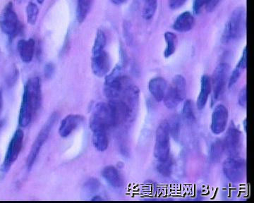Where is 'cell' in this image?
<instances>
[{
    "label": "cell",
    "mask_w": 254,
    "mask_h": 203,
    "mask_svg": "<svg viewBox=\"0 0 254 203\" xmlns=\"http://www.w3.org/2000/svg\"><path fill=\"white\" fill-rule=\"evenodd\" d=\"M42 87L41 79L32 78L26 83L23 91L22 102L20 108L18 124L21 127H27L41 108Z\"/></svg>",
    "instance_id": "obj_1"
},
{
    "label": "cell",
    "mask_w": 254,
    "mask_h": 203,
    "mask_svg": "<svg viewBox=\"0 0 254 203\" xmlns=\"http://www.w3.org/2000/svg\"><path fill=\"white\" fill-rule=\"evenodd\" d=\"M247 26L246 10L240 6L234 10L230 19L225 24L222 41L227 43L240 39L245 35Z\"/></svg>",
    "instance_id": "obj_2"
},
{
    "label": "cell",
    "mask_w": 254,
    "mask_h": 203,
    "mask_svg": "<svg viewBox=\"0 0 254 203\" xmlns=\"http://www.w3.org/2000/svg\"><path fill=\"white\" fill-rule=\"evenodd\" d=\"M187 96V81L182 75H176L168 86L163 101L165 106L170 109L176 108Z\"/></svg>",
    "instance_id": "obj_3"
},
{
    "label": "cell",
    "mask_w": 254,
    "mask_h": 203,
    "mask_svg": "<svg viewBox=\"0 0 254 203\" xmlns=\"http://www.w3.org/2000/svg\"><path fill=\"white\" fill-rule=\"evenodd\" d=\"M0 28L11 39L16 38L22 30V26L11 2L5 6L0 15Z\"/></svg>",
    "instance_id": "obj_4"
},
{
    "label": "cell",
    "mask_w": 254,
    "mask_h": 203,
    "mask_svg": "<svg viewBox=\"0 0 254 203\" xmlns=\"http://www.w3.org/2000/svg\"><path fill=\"white\" fill-rule=\"evenodd\" d=\"M170 133L168 121H162L155 133L154 156L158 162L170 157Z\"/></svg>",
    "instance_id": "obj_5"
},
{
    "label": "cell",
    "mask_w": 254,
    "mask_h": 203,
    "mask_svg": "<svg viewBox=\"0 0 254 203\" xmlns=\"http://www.w3.org/2000/svg\"><path fill=\"white\" fill-rule=\"evenodd\" d=\"M58 113H53L50 116L49 119L47 121L43 127L42 128L39 134L38 135L36 139L35 140L27 159V168L29 170L33 167V164L36 162L38 154L41 152V148L44 146L45 143L46 142L47 140L49 137L50 132H51L52 129H53V126H55V124L58 121Z\"/></svg>",
    "instance_id": "obj_6"
},
{
    "label": "cell",
    "mask_w": 254,
    "mask_h": 203,
    "mask_svg": "<svg viewBox=\"0 0 254 203\" xmlns=\"http://www.w3.org/2000/svg\"><path fill=\"white\" fill-rule=\"evenodd\" d=\"M222 170L225 177L232 183L242 182L247 172V164L245 159L237 157H229L223 163Z\"/></svg>",
    "instance_id": "obj_7"
},
{
    "label": "cell",
    "mask_w": 254,
    "mask_h": 203,
    "mask_svg": "<svg viewBox=\"0 0 254 203\" xmlns=\"http://www.w3.org/2000/svg\"><path fill=\"white\" fill-rule=\"evenodd\" d=\"M230 66L227 63H220L214 71L212 76L211 86L213 89L212 105L222 97L226 88L227 81L229 80Z\"/></svg>",
    "instance_id": "obj_8"
},
{
    "label": "cell",
    "mask_w": 254,
    "mask_h": 203,
    "mask_svg": "<svg viewBox=\"0 0 254 203\" xmlns=\"http://www.w3.org/2000/svg\"><path fill=\"white\" fill-rule=\"evenodd\" d=\"M23 139H24V133L22 130L20 129L16 130L8 146L4 162L1 166V171L4 172L9 171L13 164L17 160L18 156L22 150Z\"/></svg>",
    "instance_id": "obj_9"
},
{
    "label": "cell",
    "mask_w": 254,
    "mask_h": 203,
    "mask_svg": "<svg viewBox=\"0 0 254 203\" xmlns=\"http://www.w3.org/2000/svg\"><path fill=\"white\" fill-rule=\"evenodd\" d=\"M225 152L229 157H237L242 149V133L233 123L227 130L225 141H223Z\"/></svg>",
    "instance_id": "obj_10"
},
{
    "label": "cell",
    "mask_w": 254,
    "mask_h": 203,
    "mask_svg": "<svg viewBox=\"0 0 254 203\" xmlns=\"http://www.w3.org/2000/svg\"><path fill=\"white\" fill-rule=\"evenodd\" d=\"M229 120V111L223 104H218L214 108L211 116L210 129L215 135L222 134L226 130Z\"/></svg>",
    "instance_id": "obj_11"
},
{
    "label": "cell",
    "mask_w": 254,
    "mask_h": 203,
    "mask_svg": "<svg viewBox=\"0 0 254 203\" xmlns=\"http://www.w3.org/2000/svg\"><path fill=\"white\" fill-rule=\"evenodd\" d=\"M111 63L110 56L106 51H103L92 54L91 68L93 74L98 77L106 76L109 73Z\"/></svg>",
    "instance_id": "obj_12"
},
{
    "label": "cell",
    "mask_w": 254,
    "mask_h": 203,
    "mask_svg": "<svg viewBox=\"0 0 254 203\" xmlns=\"http://www.w3.org/2000/svg\"><path fill=\"white\" fill-rule=\"evenodd\" d=\"M84 118L79 114H69L64 118L60 124L59 134L63 138H67L83 123Z\"/></svg>",
    "instance_id": "obj_13"
},
{
    "label": "cell",
    "mask_w": 254,
    "mask_h": 203,
    "mask_svg": "<svg viewBox=\"0 0 254 203\" xmlns=\"http://www.w3.org/2000/svg\"><path fill=\"white\" fill-rule=\"evenodd\" d=\"M168 88V82L162 77L153 78L148 83V90L150 94L157 102L163 101Z\"/></svg>",
    "instance_id": "obj_14"
},
{
    "label": "cell",
    "mask_w": 254,
    "mask_h": 203,
    "mask_svg": "<svg viewBox=\"0 0 254 203\" xmlns=\"http://www.w3.org/2000/svg\"><path fill=\"white\" fill-rule=\"evenodd\" d=\"M195 21L194 16L190 11H185L179 15L173 23L175 31L180 33H187L194 27Z\"/></svg>",
    "instance_id": "obj_15"
},
{
    "label": "cell",
    "mask_w": 254,
    "mask_h": 203,
    "mask_svg": "<svg viewBox=\"0 0 254 203\" xmlns=\"http://www.w3.org/2000/svg\"><path fill=\"white\" fill-rule=\"evenodd\" d=\"M211 91V79L208 75H203L200 79V93L197 98V107L200 110L204 109Z\"/></svg>",
    "instance_id": "obj_16"
},
{
    "label": "cell",
    "mask_w": 254,
    "mask_h": 203,
    "mask_svg": "<svg viewBox=\"0 0 254 203\" xmlns=\"http://www.w3.org/2000/svg\"><path fill=\"white\" fill-rule=\"evenodd\" d=\"M18 54L21 60L25 63H30L33 60L35 51V41L31 39L21 40L17 45Z\"/></svg>",
    "instance_id": "obj_17"
},
{
    "label": "cell",
    "mask_w": 254,
    "mask_h": 203,
    "mask_svg": "<svg viewBox=\"0 0 254 203\" xmlns=\"http://www.w3.org/2000/svg\"><path fill=\"white\" fill-rule=\"evenodd\" d=\"M102 176L112 187L118 189V188L121 187L123 185V180H122L120 173L115 166H105L102 171Z\"/></svg>",
    "instance_id": "obj_18"
},
{
    "label": "cell",
    "mask_w": 254,
    "mask_h": 203,
    "mask_svg": "<svg viewBox=\"0 0 254 203\" xmlns=\"http://www.w3.org/2000/svg\"><path fill=\"white\" fill-rule=\"evenodd\" d=\"M107 130H94L93 133V144L99 152H105L109 146V138Z\"/></svg>",
    "instance_id": "obj_19"
},
{
    "label": "cell",
    "mask_w": 254,
    "mask_h": 203,
    "mask_svg": "<svg viewBox=\"0 0 254 203\" xmlns=\"http://www.w3.org/2000/svg\"><path fill=\"white\" fill-rule=\"evenodd\" d=\"M247 48L245 47L238 64H237L236 67L232 71L231 76L229 78L228 88L230 89L236 84L240 79L242 71L247 68Z\"/></svg>",
    "instance_id": "obj_20"
},
{
    "label": "cell",
    "mask_w": 254,
    "mask_h": 203,
    "mask_svg": "<svg viewBox=\"0 0 254 203\" xmlns=\"http://www.w3.org/2000/svg\"><path fill=\"white\" fill-rule=\"evenodd\" d=\"M93 0H77L76 7V19L78 22L82 23L86 20L91 9Z\"/></svg>",
    "instance_id": "obj_21"
},
{
    "label": "cell",
    "mask_w": 254,
    "mask_h": 203,
    "mask_svg": "<svg viewBox=\"0 0 254 203\" xmlns=\"http://www.w3.org/2000/svg\"><path fill=\"white\" fill-rule=\"evenodd\" d=\"M225 152L223 141L217 140L210 146L209 151V157L213 162H218L221 159L222 155Z\"/></svg>",
    "instance_id": "obj_22"
},
{
    "label": "cell",
    "mask_w": 254,
    "mask_h": 203,
    "mask_svg": "<svg viewBox=\"0 0 254 203\" xmlns=\"http://www.w3.org/2000/svg\"><path fill=\"white\" fill-rule=\"evenodd\" d=\"M165 39L166 48L164 51V56L165 58H169L173 55L174 53L176 51L178 39L175 33L170 31L165 33Z\"/></svg>",
    "instance_id": "obj_23"
},
{
    "label": "cell",
    "mask_w": 254,
    "mask_h": 203,
    "mask_svg": "<svg viewBox=\"0 0 254 203\" xmlns=\"http://www.w3.org/2000/svg\"><path fill=\"white\" fill-rule=\"evenodd\" d=\"M158 9V0H144L143 17L145 20L153 19Z\"/></svg>",
    "instance_id": "obj_24"
},
{
    "label": "cell",
    "mask_w": 254,
    "mask_h": 203,
    "mask_svg": "<svg viewBox=\"0 0 254 203\" xmlns=\"http://www.w3.org/2000/svg\"><path fill=\"white\" fill-rule=\"evenodd\" d=\"M106 43V36L105 33L102 30H98L94 43H93V49H92V54L104 51Z\"/></svg>",
    "instance_id": "obj_25"
},
{
    "label": "cell",
    "mask_w": 254,
    "mask_h": 203,
    "mask_svg": "<svg viewBox=\"0 0 254 203\" xmlns=\"http://www.w3.org/2000/svg\"><path fill=\"white\" fill-rule=\"evenodd\" d=\"M182 115L187 122L191 123L195 120L193 103L190 100H187L184 103L183 108H182Z\"/></svg>",
    "instance_id": "obj_26"
},
{
    "label": "cell",
    "mask_w": 254,
    "mask_h": 203,
    "mask_svg": "<svg viewBox=\"0 0 254 203\" xmlns=\"http://www.w3.org/2000/svg\"><path fill=\"white\" fill-rule=\"evenodd\" d=\"M38 14H39V9H38V6L34 3L30 2L26 7L27 22L31 25L36 24Z\"/></svg>",
    "instance_id": "obj_27"
},
{
    "label": "cell",
    "mask_w": 254,
    "mask_h": 203,
    "mask_svg": "<svg viewBox=\"0 0 254 203\" xmlns=\"http://www.w3.org/2000/svg\"><path fill=\"white\" fill-rule=\"evenodd\" d=\"M158 162L159 164L157 166L158 172L163 176H170L173 171V161L171 158L169 157L165 160Z\"/></svg>",
    "instance_id": "obj_28"
},
{
    "label": "cell",
    "mask_w": 254,
    "mask_h": 203,
    "mask_svg": "<svg viewBox=\"0 0 254 203\" xmlns=\"http://www.w3.org/2000/svg\"><path fill=\"white\" fill-rule=\"evenodd\" d=\"M169 129H170V134L173 136H179L180 133V121L178 118L174 117L173 120L168 122Z\"/></svg>",
    "instance_id": "obj_29"
},
{
    "label": "cell",
    "mask_w": 254,
    "mask_h": 203,
    "mask_svg": "<svg viewBox=\"0 0 254 203\" xmlns=\"http://www.w3.org/2000/svg\"><path fill=\"white\" fill-rule=\"evenodd\" d=\"M238 102L242 107H247V88L246 86L241 90L240 94H239Z\"/></svg>",
    "instance_id": "obj_30"
},
{
    "label": "cell",
    "mask_w": 254,
    "mask_h": 203,
    "mask_svg": "<svg viewBox=\"0 0 254 203\" xmlns=\"http://www.w3.org/2000/svg\"><path fill=\"white\" fill-rule=\"evenodd\" d=\"M206 0H193V14L198 15L200 14V11L205 6Z\"/></svg>",
    "instance_id": "obj_31"
},
{
    "label": "cell",
    "mask_w": 254,
    "mask_h": 203,
    "mask_svg": "<svg viewBox=\"0 0 254 203\" xmlns=\"http://www.w3.org/2000/svg\"><path fill=\"white\" fill-rule=\"evenodd\" d=\"M99 181L97 180V179H91V180L88 181L86 185H85V187L88 189V191L93 193L97 191L98 188H99Z\"/></svg>",
    "instance_id": "obj_32"
},
{
    "label": "cell",
    "mask_w": 254,
    "mask_h": 203,
    "mask_svg": "<svg viewBox=\"0 0 254 203\" xmlns=\"http://www.w3.org/2000/svg\"><path fill=\"white\" fill-rule=\"evenodd\" d=\"M187 1V0H169V6L171 9H178L181 8Z\"/></svg>",
    "instance_id": "obj_33"
},
{
    "label": "cell",
    "mask_w": 254,
    "mask_h": 203,
    "mask_svg": "<svg viewBox=\"0 0 254 203\" xmlns=\"http://www.w3.org/2000/svg\"><path fill=\"white\" fill-rule=\"evenodd\" d=\"M221 0H206L205 1V9L208 12H211L216 8Z\"/></svg>",
    "instance_id": "obj_34"
},
{
    "label": "cell",
    "mask_w": 254,
    "mask_h": 203,
    "mask_svg": "<svg viewBox=\"0 0 254 203\" xmlns=\"http://www.w3.org/2000/svg\"><path fill=\"white\" fill-rule=\"evenodd\" d=\"M55 73V66L52 63H48L45 66V76L47 79H50Z\"/></svg>",
    "instance_id": "obj_35"
},
{
    "label": "cell",
    "mask_w": 254,
    "mask_h": 203,
    "mask_svg": "<svg viewBox=\"0 0 254 203\" xmlns=\"http://www.w3.org/2000/svg\"><path fill=\"white\" fill-rule=\"evenodd\" d=\"M112 2L115 5H122L125 4L128 0H111Z\"/></svg>",
    "instance_id": "obj_36"
},
{
    "label": "cell",
    "mask_w": 254,
    "mask_h": 203,
    "mask_svg": "<svg viewBox=\"0 0 254 203\" xmlns=\"http://www.w3.org/2000/svg\"><path fill=\"white\" fill-rule=\"evenodd\" d=\"M3 107V97H2V93L0 91V113H1V109H2Z\"/></svg>",
    "instance_id": "obj_37"
},
{
    "label": "cell",
    "mask_w": 254,
    "mask_h": 203,
    "mask_svg": "<svg viewBox=\"0 0 254 203\" xmlns=\"http://www.w3.org/2000/svg\"><path fill=\"white\" fill-rule=\"evenodd\" d=\"M91 201H103V199L102 198L99 197V196H95Z\"/></svg>",
    "instance_id": "obj_38"
},
{
    "label": "cell",
    "mask_w": 254,
    "mask_h": 203,
    "mask_svg": "<svg viewBox=\"0 0 254 203\" xmlns=\"http://www.w3.org/2000/svg\"><path fill=\"white\" fill-rule=\"evenodd\" d=\"M243 125H244V129H245V131L246 132H247V119H245V120L243 121Z\"/></svg>",
    "instance_id": "obj_39"
},
{
    "label": "cell",
    "mask_w": 254,
    "mask_h": 203,
    "mask_svg": "<svg viewBox=\"0 0 254 203\" xmlns=\"http://www.w3.org/2000/svg\"><path fill=\"white\" fill-rule=\"evenodd\" d=\"M45 0H37V1H38L39 4H43V2H44Z\"/></svg>",
    "instance_id": "obj_40"
}]
</instances>
